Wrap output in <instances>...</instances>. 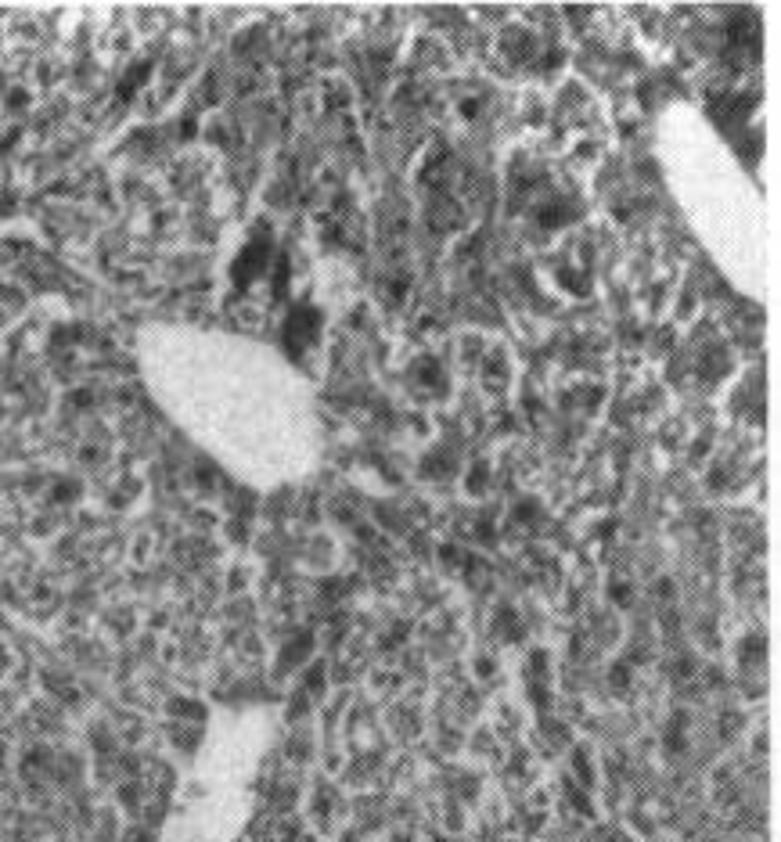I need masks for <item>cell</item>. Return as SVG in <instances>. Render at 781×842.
<instances>
[]
</instances>
